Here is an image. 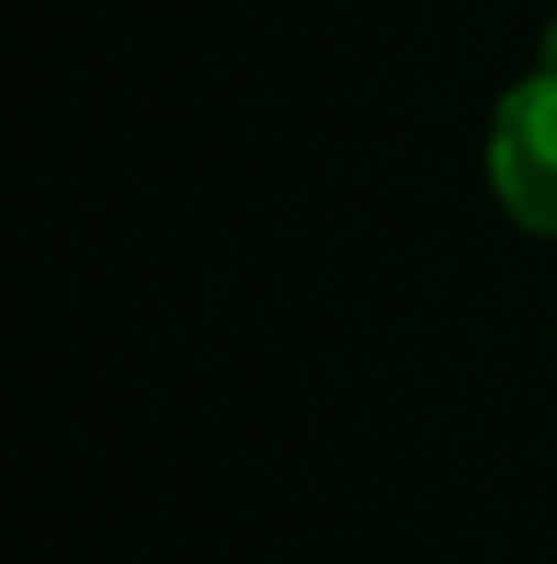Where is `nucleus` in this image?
Returning <instances> with one entry per match:
<instances>
[{
    "instance_id": "nucleus-2",
    "label": "nucleus",
    "mask_w": 557,
    "mask_h": 564,
    "mask_svg": "<svg viewBox=\"0 0 557 564\" xmlns=\"http://www.w3.org/2000/svg\"><path fill=\"white\" fill-rule=\"evenodd\" d=\"M538 66H551V73H557V20L545 26V46H538Z\"/></svg>"
},
{
    "instance_id": "nucleus-1",
    "label": "nucleus",
    "mask_w": 557,
    "mask_h": 564,
    "mask_svg": "<svg viewBox=\"0 0 557 564\" xmlns=\"http://www.w3.org/2000/svg\"><path fill=\"white\" fill-rule=\"evenodd\" d=\"M485 171L492 191L505 204L512 224L557 237V73L538 66L532 79H518L499 112H492V139H485Z\"/></svg>"
}]
</instances>
